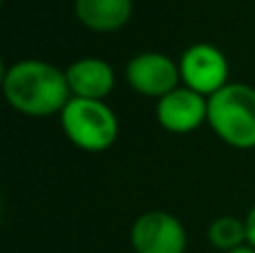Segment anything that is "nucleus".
Here are the masks:
<instances>
[{
  "mask_svg": "<svg viewBox=\"0 0 255 253\" xmlns=\"http://www.w3.org/2000/svg\"><path fill=\"white\" fill-rule=\"evenodd\" d=\"M2 90L9 106L27 117L61 115L70 103L67 74L45 61H18L4 72Z\"/></svg>",
  "mask_w": 255,
  "mask_h": 253,
  "instance_id": "obj_1",
  "label": "nucleus"
},
{
  "mask_svg": "<svg viewBox=\"0 0 255 253\" xmlns=\"http://www.w3.org/2000/svg\"><path fill=\"white\" fill-rule=\"evenodd\" d=\"M208 124L224 143L240 150L255 148V88L229 83L208 97Z\"/></svg>",
  "mask_w": 255,
  "mask_h": 253,
  "instance_id": "obj_2",
  "label": "nucleus"
},
{
  "mask_svg": "<svg viewBox=\"0 0 255 253\" xmlns=\"http://www.w3.org/2000/svg\"><path fill=\"white\" fill-rule=\"evenodd\" d=\"M65 137L76 148L88 152H103L117 141L119 121L103 101L72 97L61 112Z\"/></svg>",
  "mask_w": 255,
  "mask_h": 253,
  "instance_id": "obj_3",
  "label": "nucleus"
},
{
  "mask_svg": "<svg viewBox=\"0 0 255 253\" xmlns=\"http://www.w3.org/2000/svg\"><path fill=\"white\" fill-rule=\"evenodd\" d=\"M179 72L186 88L202 97H213L217 90L229 85V61L215 45L208 43H197L186 49L179 61Z\"/></svg>",
  "mask_w": 255,
  "mask_h": 253,
  "instance_id": "obj_4",
  "label": "nucleus"
},
{
  "mask_svg": "<svg viewBox=\"0 0 255 253\" xmlns=\"http://www.w3.org/2000/svg\"><path fill=\"white\" fill-rule=\"evenodd\" d=\"M136 253H184L186 231L175 215L166 211H148L139 215L130 233Z\"/></svg>",
  "mask_w": 255,
  "mask_h": 253,
  "instance_id": "obj_5",
  "label": "nucleus"
},
{
  "mask_svg": "<svg viewBox=\"0 0 255 253\" xmlns=\"http://www.w3.org/2000/svg\"><path fill=\"white\" fill-rule=\"evenodd\" d=\"M128 83L136 94L143 97H166L168 92L179 88L181 72L179 65L170 56L159 52H143L136 54L128 63Z\"/></svg>",
  "mask_w": 255,
  "mask_h": 253,
  "instance_id": "obj_6",
  "label": "nucleus"
},
{
  "mask_svg": "<svg viewBox=\"0 0 255 253\" xmlns=\"http://www.w3.org/2000/svg\"><path fill=\"white\" fill-rule=\"evenodd\" d=\"M157 121L161 128L175 134H186L197 130L208 121V99L190 88H177L159 99Z\"/></svg>",
  "mask_w": 255,
  "mask_h": 253,
  "instance_id": "obj_7",
  "label": "nucleus"
},
{
  "mask_svg": "<svg viewBox=\"0 0 255 253\" xmlns=\"http://www.w3.org/2000/svg\"><path fill=\"white\" fill-rule=\"evenodd\" d=\"M72 97L103 101L115 88V70L103 58H79L65 70Z\"/></svg>",
  "mask_w": 255,
  "mask_h": 253,
  "instance_id": "obj_8",
  "label": "nucleus"
},
{
  "mask_svg": "<svg viewBox=\"0 0 255 253\" xmlns=\"http://www.w3.org/2000/svg\"><path fill=\"white\" fill-rule=\"evenodd\" d=\"M74 11L81 25L92 31H117L130 20L132 0H74Z\"/></svg>",
  "mask_w": 255,
  "mask_h": 253,
  "instance_id": "obj_9",
  "label": "nucleus"
},
{
  "mask_svg": "<svg viewBox=\"0 0 255 253\" xmlns=\"http://www.w3.org/2000/svg\"><path fill=\"white\" fill-rule=\"evenodd\" d=\"M247 240V224L240 222L238 218H217L215 222L208 227V242L220 251H233L238 247H242V242Z\"/></svg>",
  "mask_w": 255,
  "mask_h": 253,
  "instance_id": "obj_10",
  "label": "nucleus"
},
{
  "mask_svg": "<svg viewBox=\"0 0 255 253\" xmlns=\"http://www.w3.org/2000/svg\"><path fill=\"white\" fill-rule=\"evenodd\" d=\"M244 224H247V240H249V245L255 249V206L251 211H249V215H247V220H244Z\"/></svg>",
  "mask_w": 255,
  "mask_h": 253,
  "instance_id": "obj_11",
  "label": "nucleus"
},
{
  "mask_svg": "<svg viewBox=\"0 0 255 253\" xmlns=\"http://www.w3.org/2000/svg\"><path fill=\"white\" fill-rule=\"evenodd\" d=\"M229 253H255V249H253V247H238V249H233Z\"/></svg>",
  "mask_w": 255,
  "mask_h": 253,
  "instance_id": "obj_12",
  "label": "nucleus"
}]
</instances>
